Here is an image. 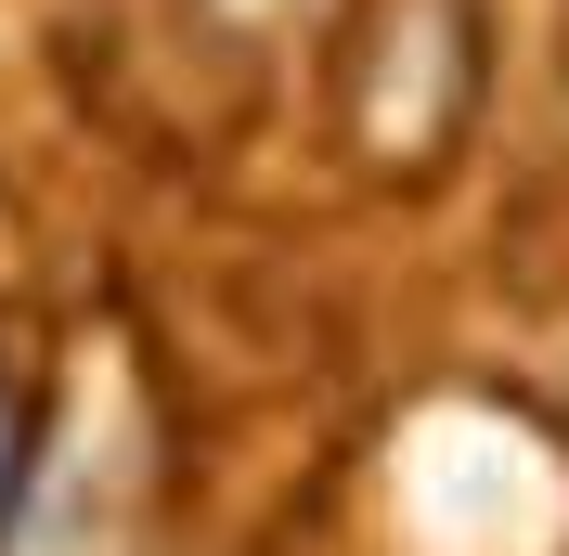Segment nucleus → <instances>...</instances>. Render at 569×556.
Returning a JSON list of instances; mask_svg holds the SVG:
<instances>
[{"label": "nucleus", "mask_w": 569, "mask_h": 556, "mask_svg": "<svg viewBox=\"0 0 569 556\" xmlns=\"http://www.w3.org/2000/svg\"><path fill=\"white\" fill-rule=\"evenodd\" d=\"M220 13H284V0H220Z\"/></svg>", "instance_id": "nucleus-2"}, {"label": "nucleus", "mask_w": 569, "mask_h": 556, "mask_svg": "<svg viewBox=\"0 0 569 556\" xmlns=\"http://www.w3.org/2000/svg\"><path fill=\"white\" fill-rule=\"evenodd\" d=\"M13 492H27V388L0 376V518H13Z\"/></svg>", "instance_id": "nucleus-1"}]
</instances>
